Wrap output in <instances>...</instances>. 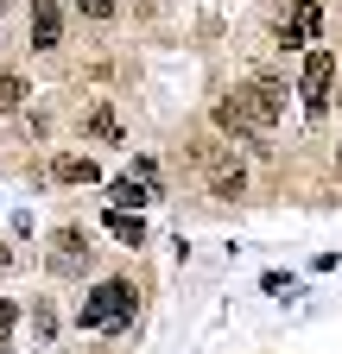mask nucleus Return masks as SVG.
Returning a JSON list of instances; mask_svg holds the SVG:
<instances>
[{
	"instance_id": "16",
	"label": "nucleus",
	"mask_w": 342,
	"mask_h": 354,
	"mask_svg": "<svg viewBox=\"0 0 342 354\" xmlns=\"http://www.w3.org/2000/svg\"><path fill=\"white\" fill-rule=\"evenodd\" d=\"M0 354H7V348H0Z\"/></svg>"
},
{
	"instance_id": "9",
	"label": "nucleus",
	"mask_w": 342,
	"mask_h": 354,
	"mask_svg": "<svg viewBox=\"0 0 342 354\" xmlns=\"http://www.w3.org/2000/svg\"><path fill=\"white\" fill-rule=\"evenodd\" d=\"M51 171L64 177V184H96V158H76V152H64Z\"/></svg>"
},
{
	"instance_id": "14",
	"label": "nucleus",
	"mask_w": 342,
	"mask_h": 354,
	"mask_svg": "<svg viewBox=\"0 0 342 354\" xmlns=\"http://www.w3.org/2000/svg\"><path fill=\"white\" fill-rule=\"evenodd\" d=\"M13 317H19V310H13L7 297H0V342H7V329H13Z\"/></svg>"
},
{
	"instance_id": "15",
	"label": "nucleus",
	"mask_w": 342,
	"mask_h": 354,
	"mask_svg": "<svg viewBox=\"0 0 342 354\" xmlns=\"http://www.w3.org/2000/svg\"><path fill=\"white\" fill-rule=\"evenodd\" d=\"M7 259H13V253H7V247H0V266H7Z\"/></svg>"
},
{
	"instance_id": "3",
	"label": "nucleus",
	"mask_w": 342,
	"mask_h": 354,
	"mask_svg": "<svg viewBox=\"0 0 342 354\" xmlns=\"http://www.w3.org/2000/svg\"><path fill=\"white\" fill-rule=\"evenodd\" d=\"M298 88H305V108L323 114L330 108V88H336V51H311L305 57V82H298Z\"/></svg>"
},
{
	"instance_id": "10",
	"label": "nucleus",
	"mask_w": 342,
	"mask_h": 354,
	"mask_svg": "<svg viewBox=\"0 0 342 354\" xmlns=\"http://www.w3.org/2000/svg\"><path fill=\"white\" fill-rule=\"evenodd\" d=\"M19 102H26V82H19L13 70H0V114H13Z\"/></svg>"
},
{
	"instance_id": "5",
	"label": "nucleus",
	"mask_w": 342,
	"mask_h": 354,
	"mask_svg": "<svg viewBox=\"0 0 342 354\" xmlns=\"http://www.w3.org/2000/svg\"><path fill=\"white\" fill-rule=\"evenodd\" d=\"M57 38H64V13H57V0H32V44H38V51H51Z\"/></svg>"
},
{
	"instance_id": "6",
	"label": "nucleus",
	"mask_w": 342,
	"mask_h": 354,
	"mask_svg": "<svg viewBox=\"0 0 342 354\" xmlns=\"http://www.w3.org/2000/svg\"><path fill=\"white\" fill-rule=\"evenodd\" d=\"M317 26H323L317 0H298V7H291V26H285V44H317Z\"/></svg>"
},
{
	"instance_id": "4",
	"label": "nucleus",
	"mask_w": 342,
	"mask_h": 354,
	"mask_svg": "<svg viewBox=\"0 0 342 354\" xmlns=\"http://www.w3.org/2000/svg\"><path fill=\"white\" fill-rule=\"evenodd\" d=\"M152 196H159V177H140V171H127V177H114V184H108V203H114L120 215H140Z\"/></svg>"
},
{
	"instance_id": "7",
	"label": "nucleus",
	"mask_w": 342,
	"mask_h": 354,
	"mask_svg": "<svg viewBox=\"0 0 342 354\" xmlns=\"http://www.w3.org/2000/svg\"><path fill=\"white\" fill-rule=\"evenodd\" d=\"M209 184H216V196H241V165H228L222 152H209Z\"/></svg>"
},
{
	"instance_id": "1",
	"label": "nucleus",
	"mask_w": 342,
	"mask_h": 354,
	"mask_svg": "<svg viewBox=\"0 0 342 354\" xmlns=\"http://www.w3.org/2000/svg\"><path fill=\"white\" fill-rule=\"evenodd\" d=\"M273 120H279V88L273 82H253V88H241V95L216 102V127L235 133V140H260Z\"/></svg>"
},
{
	"instance_id": "12",
	"label": "nucleus",
	"mask_w": 342,
	"mask_h": 354,
	"mask_svg": "<svg viewBox=\"0 0 342 354\" xmlns=\"http://www.w3.org/2000/svg\"><path fill=\"white\" fill-rule=\"evenodd\" d=\"M89 133H96V140H108V146H120V127H114V114H108V108H96V114H89Z\"/></svg>"
},
{
	"instance_id": "11",
	"label": "nucleus",
	"mask_w": 342,
	"mask_h": 354,
	"mask_svg": "<svg viewBox=\"0 0 342 354\" xmlns=\"http://www.w3.org/2000/svg\"><path fill=\"white\" fill-rule=\"evenodd\" d=\"M82 253H89V247H82V234H76V228H64V234H57V266L70 272V266H76Z\"/></svg>"
},
{
	"instance_id": "8",
	"label": "nucleus",
	"mask_w": 342,
	"mask_h": 354,
	"mask_svg": "<svg viewBox=\"0 0 342 354\" xmlns=\"http://www.w3.org/2000/svg\"><path fill=\"white\" fill-rule=\"evenodd\" d=\"M108 234H114L120 247H140V241H146V221H140V215H120V209H114V215H108Z\"/></svg>"
},
{
	"instance_id": "13",
	"label": "nucleus",
	"mask_w": 342,
	"mask_h": 354,
	"mask_svg": "<svg viewBox=\"0 0 342 354\" xmlns=\"http://www.w3.org/2000/svg\"><path fill=\"white\" fill-rule=\"evenodd\" d=\"M76 7L89 13V19H108V13H114V0H76Z\"/></svg>"
},
{
	"instance_id": "2",
	"label": "nucleus",
	"mask_w": 342,
	"mask_h": 354,
	"mask_svg": "<svg viewBox=\"0 0 342 354\" xmlns=\"http://www.w3.org/2000/svg\"><path fill=\"white\" fill-rule=\"evenodd\" d=\"M76 323H82V329H127V323H134V285H120V279H102L89 297H82Z\"/></svg>"
}]
</instances>
